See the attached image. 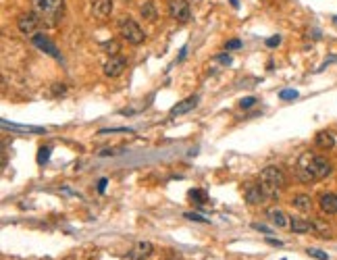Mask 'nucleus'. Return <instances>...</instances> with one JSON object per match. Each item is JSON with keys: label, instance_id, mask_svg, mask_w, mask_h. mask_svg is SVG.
<instances>
[{"label": "nucleus", "instance_id": "obj_12", "mask_svg": "<svg viewBox=\"0 0 337 260\" xmlns=\"http://www.w3.org/2000/svg\"><path fill=\"white\" fill-rule=\"evenodd\" d=\"M319 204L325 215H337V194H323Z\"/></svg>", "mask_w": 337, "mask_h": 260}, {"label": "nucleus", "instance_id": "obj_19", "mask_svg": "<svg viewBox=\"0 0 337 260\" xmlns=\"http://www.w3.org/2000/svg\"><path fill=\"white\" fill-rule=\"evenodd\" d=\"M190 200L196 202V204H204L208 200V196H206L204 189H190Z\"/></svg>", "mask_w": 337, "mask_h": 260}, {"label": "nucleus", "instance_id": "obj_32", "mask_svg": "<svg viewBox=\"0 0 337 260\" xmlns=\"http://www.w3.org/2000/svg\"><path fill=\"white\" fill-rule=\"evenodd\" d=\"M65 89H67L65 86H61V84H54V87H52V94H54V96H58V94H65Z\"/></svg>", "mask_w": 337, "mask_h": 260}, {"label": "nucleus", "instance_id": "obj_30", "mask_svg": "<svg viewBox=\"0 0 337 260\" xmlns=\"http://www.w3.org/2000/svg\"><path fill=\"white\" fill-rule=\"evenodd\" d=\"M227 50H233V48H242V42L240 40H231V42H227V46H225Z\"/></svg>", "mask_w": 337, "mask_h": 260}, {"label": "nucleus", "instance_id": "obj_15", "mask_svg": "<svg viewBox=\"0 0 337 260\" xmlns=\"http://www.w3.org/2000/svg\"><path fill=\"white\" fill-rule=\"evenodd\" d=\"M266 217H269V221L277 227H285L287 225V215L281 211V208H269L266 211Z\"/></svg>", "mask_w": 337, "mask_h": 260}, {"label": "nucleus", "instance_id": "obj_8", "mask_svg": "<svg viewBox=\"0 0 337 260\" xmlns=\"http://www.w3.org/2000/svg\"><path fill=\"white\" fill-rule=\"evenodd\" d=\"M125 67H127V61L123 56H111L108 61L104 63V75L106 77H119L123 71H125Z\"/></svg>", "mask_w": 337, "mask_h": 260}, {"label": "nucleus", "instance_id": "obj_28", "mask_svg": "<svg viewBox=\"0 0 337 260\" xmlns=\"http://www.w3.org/2000/svg\"><path fill=\"white\" fill-rule=\"evenodd\" d=\"M252 227L256 229V231H260V233H266V235H271V233H273V231H271V229H269V227H264V225H260V223H254Z\"/></svg>", "mask_w": 337, "mask_h": 260}, {"label": "nucleus", "instance_id": "obj_13", "mask_svg": "<svg viewBox=\"0 0 337 260\" xmlns=\"http://www.w3.org/2000/svg\"><path fill=\"white\" fill-rule=\"evenodd\" d=\"M111 11H113V0H94V4H92L94 17L104 19V17L111 15Z\"/></svg>", "mask_w": 337, "mask_h": 260}, {"label": "nucleus", "instance_id": "obj_11", "mask_svg": "<svg viewBox=\"0 0 337 260\" xmlns=\"http://www.w3.org/2000/svg\"><path fill=\"white\" fill-rule=\"evenodd\" d=\"M244 194H246L248 204H260V202H264V198H266V194L262 192L260 183H248Z\"/></svg>", "mask_w": 337, "mask_h": 260}, {"label": "nucleus", "instance_id": "obj_17", "mask_svg": "<svg viewBox=\"0 0 337 260\" xmlns=\"http://www.w3.org/2000/svg\"><path fill=\"white\" fill-rule=\"evenodd\" d=\"M314 142H316V146L323 148V150H331L335 146V137L329 131H319V133H316Z\"/></svg>", "mask_w": 337, "mask_h": 260}, {"label": "nucleus", "instance_id": "obj_3", "mask_svg": "<svg viewBox=\"0 0 337 260\" xmlns=\"http://www.w3.org/2000/svg\"><path fill=\"white\" fill-rule=\"evenodd\" d=\"M258 183L262 187V192L266 194V198H275L287 185V179L279 167H266V169H262Z\"/></svg>", "mask_w": 337, "mask_h": 260}, {"label": "nucleus", "instance_id": "obj_26", "mask_svg": "<svg viewBox=\"0 0 337 260\" xmlns=\"http://www.w3.org/2000/svg\"><path fill=\"white\" fill-rule=\"evenodd\" d=\"M254 104H256V98H254V96H248V98L242 100V108H250V106H254Z\"/></svg>", "mask_w": 337, "mask_h": 260}, {"label": "nucleus", "instance_id": "obj_34", "mask_svg": "<svg viewBox=\"0 0 337 260\" xmlns=\"http://www.w3.org/2000/svg\"><path fill=\"white\" fill-rule=\"evenodd\" d=\"M266 242H269L271 246H277V248H279V246H283V242H279V239H273V237H269V239H266Z\"/></svg>", "mask_w": 337, "mask_h": 260}, {"label": "nucleus", "instance_id": "obj_2", "mask_svg": "<svg viewBox=\"0 0 337 260\" xmlns=\"http://www.w3.org/2000/svg\"><path fill=\"white\" fill-rule=\"evenodd\" d=\"M36 15L42 19V23L48 27H54L61 23L63 11H65V0H32Z\"/></svg>", "mask_w": 337, "mask_h": 260}, {"label": "nucleus", "instance_id": "obj_5", "mask_svg": "<svg viewBox=\"0 0 337 260\" xmlns=\"http://www.w3.org/2000/svg\"><path fill=\"white\" fill-rule=\"evenodd\" d=\"M168 15H171L175 21L187 23L192 19L190 2H187V0H171V2H168Z\"/></svg>", "mask_w": 337, "mask_h": 260}, {"label": "nucleus", "instance_id": "obj_9", "mask_svg": "<svg viewBox=\"0 0 337 260\" xmlns=\"http://www.w3.org/2000/svg\"><path fill=\"white\" fill-rule=\"evenodd\" d=\"M152 252H154V246L150 242H140V244L133 246V250H129L127 258L129 260H146V258L152 256Z\"/></svg>", "mask_w": 337, "mask_h": 260}, {"label": "nucleus", "instance_id": "obj_20", "mask_svg": "<svg viewBox=\"0 0 337 260\" xmlns=\"http://www.w3.org/2000/svg\"><path fill=\"white\" fill-rule=\"evenodd\" d=\"M50 154H52L50 146H42V148H40L38 150V165H46L48 158H50Z\"/></svg>", "mask_w": 337, "mask_h": 260}, {"label": "nucleus", "instance_id": "obj_36", "mask_svg": "<svg viewBox=\"0 0 337 260\" xmlns=\"http://www.w3.org/2000/svg\"><path fill=\"white\" fill-rule=\"evenodd\" d=\"M168 260H173V258H168Z\"/></svg>", "mask_w": 337, "mask_h": 260}, {"label": "nucleus", "instance_id": "obj_16", "mask_svg": "<svg viewBox=\"0 0 337 260\" xmlns=\"http://www.w3.org/2000/svg\"><path fill=\"white\" fill-rule=\"evenodd\" d=\"M310 229H312V221H306V218H302V217H294L292 218V231L294 233L304 235V233H308Z\"/></svg>", "mask_w": 337, "mask_h": 260}, {"label": "nucleus", "instance_id": "obj_1", "mask_svg": "<svg viewBox=\"0 0 337 260\" xmlns=\"http://www.w3.org/2000/svg\"><path fill=\"white\" fill-rule=\"evenodd\" d=\"M331 171H333L331 163L325 156L312 154V152H304L298 158V165H295V177L302 183H312V181H319V179H325L331 175Z\"/></svg>", "mask_w": 337, "mask_h": 260}, {"label": "nucleus", "instance_id": "obj_18", "mask_svg": "<svg viewBox=\"0 0 337 260\" xmlns=\"http://www.w3.org/2000/svg\"><path fill=\"white\" fill-rule=\"evenodd\" d=\"M312 229L319 235H323V237H331V227L327 225L323 218H314V221H312Z\"/></svg>", "mask_w": 337, "mask_h": 260}, {"label": "nucleus", "instance_id": "obj_21", "mask_svg": "<svg viewBox=\"0 0 337 260\" xmlns=\"http://www.w3.org/2000/svg\"><path fill=\"white\" fill-rule=\"evenodd\" d=\"M119 48H121V46H119V42H115V40H108V42H102V50H104V52H108L111 56H115V54L119 52Z\"/></svg>", "mask_w": 337, "mask_h": 260}, {"label": "nucleus", "instance_id": "obj_22", "mask_svg": "<svg viewBox=\"0 0 337 260\" xmlns=\"http://www.w3.org/2000/svg\"><path fill=\"white\" fill-rule=\"evenodd\" d=\"M142 15L148 19V21H154V19H156V11H154L152 2H146V4L142 6Z\"/></svg>", "mask_w": 337, "mask_h": 260}, {"label": "nucleus", "instance_id": "obj_23", "mask_svg": "<svg viewBox=\"0 0 337 260\" xmlns=\"http://www.w3.org/2000/svg\"><path fill=\"white\" fill-rule=\"evenodd\" d=\"M306 252H308V256H312L316 260H329V256H327L325 252H321V250H316V248H308Z\"/></svg>", "mask_w": 337, "mask_h": 260}, {"label": "nucleus", "instance_id": "obj_33", "mask_svg": "<svg viewBox=\"0 0 337 260\" xmlns=\"http://www.w3.org/2000/svg\"><path fill=\"white\" fill-rule=\"evenodd\" d=\"M106 183H108V179H100V181H98V192H100V194H104V189H106Z\"/></svg>", "mask_w": 337, "mask_h": 260}, {"label": "nucleus", "instance_id": "obj_31", "mask_svg": "<svg viewBox=\"0 0 337 260\" xmlns=\"http://www.w3.org/2000/svg\"><path fill=\"white\" fill-rule=\"evenodd\" d=\"M121 150H111V148H104V150H100V156H113V154H119Z\"/></svg>", "mask_w": 337, "mask_h": 260}, {"label": "nucleus", "instance_id": "obj_10", "mask_svg": "<svg viewBox=\"0 0 337 260\" xmlns=\"http://www.w3.org/2000/svg\"><path fill=\"white\" fill-rule=\"evenodd\" d=\"M198 102H200V98H198V96H190V98L181 100V102H177V104L171 108V117H181V115H185V113L194 111V108L198 106Z\"/></svg>", "mask_w": 337, "mask_h": 260}, {"label": "nucleus", "instance_id": "obj_24", "mask_svg": "<svg viewBox=\"0 0 337 260\" xmlns=\"http://www.w3.org/2000/svg\"><path fill=\"white\" fill-rule=\"evenodd\" d=\"M279 98L281 100H295L298 98V92H295V89H283V92L279 94Z\"/></svg>", "mask_w": 337, "mask_h": 260}, {"label": "nucleus", "instance_id": "obj_35", "mask_svg": "<svg viewBox=\"0 0 337 260\" xmlns=\"http://www.w3.org/2000/svg\"><path fill=\"white\" fill-rule=\"evenodd\" d=\"M231 4H233L235 8H237V6H240V2H237V0H231Z\"/></svg>", "mask_w": 337, "mask_h": 260}, {"label": "nucleus", "instance_id": "obj_29", "mask_svg": "<svg viewBox=\"0 0 337 260\" xmlns=\"http://www.w3.org/2000/svg\"><path fill=\"white\" fill-rule=\"evenodd\" d=\"M214 61L216 63H223V65H231V56L229 54H221V56H216Z\"/></svg>", "mask_w": 337, "mask_h": 260}, {"label": "nucleus", "instance_id": "obj_37", "mask_svg": "<svg viewBox=\"0 0 337 260\" xmlns=\"http://www.w3.org/2000/svg\"><path fill=\"white\" fill-rule=\"evenodd\" d=\"M281 260H285V258H281Z\"/></svg>", "mask_w": 337, "mask_h": 260}, {"label": "nucleus", "instance_id": "obj_25", "mask_svg": "<svg viewBox=\"0 0 337 260\" xmlns=\"http://www.w3.org/2000/svg\"><path fill=\"white\" fill-rule=\"evenodd\" d=\"M183 217H185V218H190V221H198V223H208V218H204L202 215H198V213H185Z\"/></svg>", "mask_w": 337, "mask_h": 260}, {"label": "nucleus", "instance_id": "obj_27", "mask_svg": "<svg viewBox=\"0 0 337 260\" xmlns=\"http://www.w3.org/2000/svg\"><path fill=\"white\" fill-rule=\"evenodd\" d=\"M281 44V38L279 36H273V38H269V40H266V46H269V48H273V46H279Z\"/></svg>", "mask_w": 337, "mask_h": 260}, {"label": "nucleus", "instance_id": "obj_4", "mask_svg": "<svg viewBox=\"0 0 337 260\" xmlns=\"http://www.w3.org/2000/svg\"><path fill=\"white\" fill-rule=\"evenodd\" d=\"M121 36H123V40H127V42L133 44V46H140L146 40V34L142 32V27L137 25L133 19H125V21H121Z\"/></svg>", "mask_w": 337, "mask_h": 260}, {"label": "nucleus", "instance_id": "obj_7", "mask_svg": "<svg viewBox=\"0 0 337 260\" xmlns=\"http://www.w3.org/2000/svg\"><path fill=\"white\" fill-rule=\"evenodd\" d=\"M32 42H34V46H36V48L42 50V52L50 54L52 58H58V61H61V52H58L56 46H54V44H52L50 40H48L44 34H36V36H32Z\"/></svg>", "mask_w": 337, "mask_h": 260}, {"label": "nucleus", "instance_id": "obj_6", "mask_svg": "<svg viewBox=\"0 0 337 260\" xmlns=\"http://www.w3.org/2000/svg\"><path fill=\"white\" fill-rule=\"evenodd\" d=\"M40 25H42V19H40L36 13H27V15H21L17 19L19 32L25 34V36H36Z\"/></svg>", "mask_w": 337, "mask_h": 260}, {"label": "nucleus", "instance_id": "obj_14", "mask_svg": "<svg viewBox=\"0 0 337 260\" xmlns=\"http://www.w3.org/2000/svg\"><path fill=\"white\" fill-rule=\"evenodd\" d=\"M292 204H294V208H298L300 213H310L312 211V198L306 196V194H298L292 200Z\"/></svg>", "mask_w": 337, "mask_h": 260}]
</instances>
